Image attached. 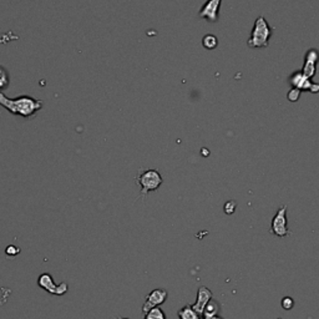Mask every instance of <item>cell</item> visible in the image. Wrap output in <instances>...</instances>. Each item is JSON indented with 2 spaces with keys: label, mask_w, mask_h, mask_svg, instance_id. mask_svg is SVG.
<instances>
[{
  "label": "cell",
  "mask_w": 319,
  "mask_h": 319,
  "mask_svg": "<svg viewBox=\"0 0 319 319\" xmlns=\"http://www.w3.org/2000/svg\"><path fill=\"white\" fill-rule=\"evenodd\" d=\"M43 100H36L34 97L23 95L16 99H10L3 92H0V106L8 110L13 115L30 119L43 109Z\"/></svg>",
  "instance_id": "obj_1"
},
{
  "label": "cell",
  "mask_w": 319,
  "mask_h": 319,
  "mask_svg": "<svg viewBox=\"0 0 319 319\" xmlns=\"http://www.w3.org/2000/svg\"><path fill=\"white\" fill-rule=\"evenodd\" d=\"M272 31H273V29L268 25L264 16L259 15L255 20L252 33L248 39V46L250 48H267L269 45Z\"/></svg>",
  "instance_id": "obj_2"
},
{
  "label": "cell",
  "mask_w": 319,
  "mask_h": 319,
  "mask_svg": "<svg viewBox=\"0 0 319 319\" xmlns=\"http://www.w3.org/2000/svg\"><path fill=\"white\" fill-rule=\"evenodd\" d=\"M136 181L141 187V196H146L148 192L158 190L164 180L157 170H145L136 176Z\"/></svg>",
  "instance_id": "obj_3"
},
{
  "label": "cell",
  "mask_w": 319,
  "mask_h": 319,
  "mask_svg": "<svg viewBox=\"0 0 319 319\" xmlns=\"http://www.w3.org/2000/svg\"><path fill=\"white\" fill-rule=\"evenodd\" d=\"M287 204L279 207L277 213L274 215L271 225V233L279 238H284L291 235L288 230V220H287Z\"/></svg>",
  "instance_id": "obj_4"
},
{
  "label": "cell",
  "mask_w": 319,
  "mask_h": 319,
  "mask_svg": "<svg viewBox=\"0 0 319 319\" xmlns=\"http://www.w3.org/2000/svg\"><path fill=\"white\" fill-rule=\"evenodd\" d=\"M38 284L44 291H46L50 294H54V296H64V294H66L67 291H69V286H67L66 282H62L60 284H55L54 278L49 273L40 274L38 278Z\"/></svg>",
  "instance_id": "obj_5"
},
{
  "label": "cell",
  "mask_w": 319,
  "mask_h": 319,
  "mask_svg": "<svg viewBox=\"0 0 319 319\" xmlns=\"http://www.w3.org/2000/svg\"><path fill=\"white\" fill-rule=\"evenodd\" d=\"M167 297H169V293L164 288H156L151 291L145 298V303L142 306V313L146 314L151 309L158 308L167 301Z\"/></svg>",
  "instance_id": "obj_6"
},
{
  "label": "cell",
  "mask_w": 319,
  "mask_h": 319,
  "mask_svg": "<svg viewBox=\"0 0 319 319\" xmlns=\"http://www.w3.org/2000/svg\"><path fill=\"white\" fill-rule=\"evenodd\" d=\"M221 1L222 0H207L199 10V18L207 19L211 23H216L218 20V11H220Z\"/></svg>",
  "instance_id": "obj_7"
},
{
  "label": "cell",
  "mask_w": 319,
  "mask_h": 319,
  "mask_svg": "<svg viewBox=\"0 0 319 319\" xmlns=\"http://www.w3.org/2000/svg\"><path fill=\"white\" fill-rule=\"evenodd\" d=\"M289 82L294 89L298 90H309L312 92H319V84H313L311 79L306 76V75L301 72H296L289 77Z\"/></svg>",
  "instance_id": "obj_8"
},
{
  "label": "cell",
  "mask_w": 319,
  "mask_h": 319,
  "mask_svg": "<svg viewBox=\"0 0 319 319\" xmlns=\"http://www.w3.org/2000/svg\"><path fill=\"white\" fill-rule=\"evenodd\" d=\"M212 298H213V294H212V292L209 291L207 287L201 286L198 288V291H197L196 302H194V304H191L192 308H193L194 312H196V313L201 317L202 313H203V311H204V307L208 304V302L211 301Z\"/></svg>",
  "instance_id": "obj_9"
},
{
  "label": "cell",
  "mask_w": 319,
  "mask_h": 319,
  "mask_svg": "<svg viewBox=\"0 0 319 319\" xmlns=\"http://www.w3.org/2000/svg\"><path fill=\"white\" fill-rule=\"evenodd\" d=\"M319 60V53L316 50V49H311L306 54V59H304V65L303 70H302V74L306 75L308 79L314 76L316 74V65Z\"/></svg>",
  "instance_id": "obj_10"
},
{
  "label": "cell",
  "mask_w": 319,
  "mask_h": 319,
  "mask_svg": "<svg viewBox=\"0 0 319 319\" xmlns=\"http://www.w3.org/2000/svg\"><path fill=\"white\" fill-rule=\"evenodd\" d=\"M220 309H221L220 303H218L216 299L212 298L211 301L208 302V304L204 307V311H203V313H202V316L199 317V319H211L212 317L218 316V313H220Z\"/></svg>",
  "instance_id": "obj_11"
},
{
  "label": "cell",
  "mask_w": 319,
  "mask_h": 319,
  "mask_svg": "<svg viewBox=\"0 0 319 319\" xmlns=\"http://www.w3.org/2000/svg\"><path fill=\"white\" fill-rule=\"evenodd\" d=\"M177 314H179L180 319H199V316L194 312V309L192 308L191 304H187V306L182 307Z\"/></svg>",
  "instance_id": "obj_12"
},
{
  "label": "cell",
  "mask_w": 319,
  "mask_h": 319,
  "mask_svg": "<svg viewBox=\"0 0 319 319\" xmlns=\"http://www.w3.org/2000/svg\"><path fill=\"white\" fill-rule=\"evenodd\" d=\"M9 82H10V77H9L8 70L5 67L0 66V92L8 89Z\"/></svg>",
  "instance_id": "obj_13"
},
{
  "label": "cell",
  "mask_w": 319,
  "mask_h": 319,
  "mask_svg": "<svg viewBox=\"0 0 319 319\" xmlns=\"http://www.w3.org/2000/svg\"><path fill=\"white\" fill-rule=\"evenodd\" d=\"M143 319H167L166 314H165V312L162 311L160 307L158 308H153L151 309V311H148L147 313L143 314Z\"/></svg>",
  "instance_id": "obj_14"
},
{
  "label": "cell",
  "mask_w": 319,
  "mask_h": 319,
  "mask_svg": "<svg viewBox=\"0 0 319 319\" xmlns=\"http://www.w3.org/2000/svg\"><path fill=\"white\" fill-rule=\"evenodd\" d=\"M202 44H203V46L206 49H208V50H212V49L217 48L218 40H217V38H216L215 35H212V34H208V35H206L203 39H202Z\"/></svg>",
  "instance_id": "obj_15"
},
{
  "label": "cell",
  "mask_w": 319,
  "mask_h": 319,
  "mask_svg": "<svg viewBox=\"0 0 319 319\" xmlns=\"http://www.w3.org/2000/svg\"><path fill=\"white\" fill-rule=\"evenodd\" d=\"M236 207H237V203H236L235 201H228L227 203L223 206V211H225L226 215H232V213H235Z\"/></svg>",
  "instance_id": "obj_16"
},
{
  "label": "cell",
  "mask_w": 319,
  "mask_h": 319,
  "mask_svg": "<svg viewBox=\"0 0 319 319\" xmlns=\"http://www.w3.org/2000/svg\"><path fill=\"white\" fill-rule=\"evenodd\" d=\"M281 304L282 307H283V309H286V311H291V309L294 307V301L293 298H291V297H284V298L282 299Z\"/></svg>",
  "instance_id": "obj_17"
},
{
  "label": "cell",
  "mask_w": 319,
  "mask_h": 319,
  "mask_svg": "<svg viewBox=\"0 0 319 319\" xmlns=\"http://www.w3.org/2000/svg\"><path fill=\"white\" fill-rule=\"evenodd\" d=\"M5 253L8 255H10V257H15V255H18L19 253H20V248L16 247V246H14V245L8 246L5 250Z\"/></svg>",
  "instance_id": "obj_18"
},
{
  "label": "cell",
  "mask_w": 319,
  "mask_h": 319,
  "mask_svg": "<svg viewBox=\"0 0 319 319\" xmlns=\"http://www.w3.org/2000/svg\"><path fill=\"white\" fill-rule=\"evenodd\" d=\"M299 95H301V90H298V89H292L291 91L288 92V99H289V101H297V100L299 99Z\"/></svg>",
  "instance_id": "obj_19"
},
{
  "label": "cell",
  "mask_w": 319,
  "mask_h": 319,
  "mask_svg": "<svg viewBox=\"0 0 319 319\" xmlns=\"http://www.w3.org/2000/svg\"><path fill=\"white\" fill-rule=\"evenodd\" d=\"M211 319H223L222 317H220V316H215V317H212Z\"/></svg>",
  "instance_id": "obj_20"
},
{
  "label": "cell",
  "mask_w": 319,
  "mask_h": 319,
  "mask_svg": "<svg viewBox=\"0 0 319 319\" xmlns=\"http://www.w3.org/2000/svg\"><path fill=\"white\" fill-rule=\"evenodd\" d=\"M116 319H130V318H116Z\"/></svg>",
  "instance_id": "obj_21"
}]
</instances>
